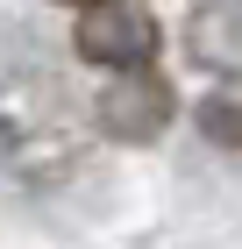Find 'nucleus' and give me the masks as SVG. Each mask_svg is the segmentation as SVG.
Returning <instances> with one entry per match:
<instances>
[{
	"instance_id": "obj_1",
	"label": "nucleus",
	"mask_w": 242,
	"mask_h": 249,
	"mask_svg": "<svg viewBox=\"0 0 242 249\" xmlns=\"http://www.w3.org/2000/svg\"><path fill=\"white\" fill-rule=\"evenodd\" d=\"M78 157V107L36 43H0V171L50 185Z\"/></svg>"
},
{
	"instance_id": "obj_2",
	"label": "nucleus",
	"mask_w": 242,
	"mask_h": 249,
	"mask_svg": "<svg viewBox=\"0 0 242 249\" xmlns=\"http://www.w3.org/2000/svg\"><path fill=\"white\" fill-rule=\"evenodd\" d=\"M72 50L114 78H135V71H157L164 36H157V15L135 7V0H86L78 29H72Z\"/></svg>"
},
{
	"instance_id": "obj_3",
	"label": "nucleus",
	"mask_w": 242,
	"mask_h": 249,
	"mask_svg": "<svg viewBox=\"0 0 242 249\" xmlns=\"http://www.w3.org/2000/svg\"><path fill=\"white\" fill-rule=\"evenodd\" d=\"M164 121H171V86H164V71L114 78L107 93L93 100V128L114 135V142H157Z\"/></svg>"
},
{
	"instance_id": "obj_4",
	"label": "nucleus",
	"mask_w": 242,
	"mask_h": 249,
	"mask_svg": "<svg viewBox=\"0 0 242 249\" xmlns=\"http://www.w3.org/2000/svg\"><path fill=\"white\" fill-rule=\"evenodd\" d=\"M200 135L221 142V150H242V78H221L200 100Z\"/></svg>"
},
{
	"instance_id": "obj_5",
	"label": "nucleus",
	"mask_w": 242,
	"mask_h": 249,
	"mask_svg": "<svg viewBox=\"0 0 242 249\" xmlns=\"http://www.w3.org/2000/svg\"><path fill=\"white\" fill-rule=\"evenodd\" d=\"M78 7H86V0H78Z\"/></svg>"
}]
</instances>
